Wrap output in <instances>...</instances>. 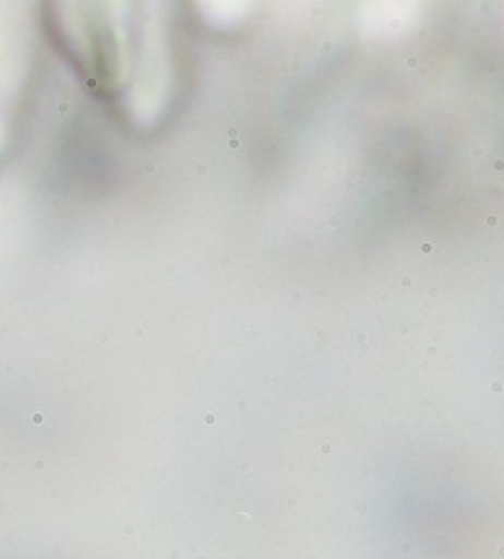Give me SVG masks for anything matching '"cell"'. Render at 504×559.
<instances>
[{
  "mask_svg": "<svg viewBox=\"0 0 504 559\" xmlns=\"http://www.w3.org/2000/svg\"><path fill=\"white\" fill-rule=\"evenodd\" d=\"M89 45V64L99 74L109 72L116 57V13L121 0H60Z\"/></svg>",
  "mask_w": 504,
  "mask_h": 559,
  "instance_id": "obj_1",
  "label": "cell"
}]
</instances>
